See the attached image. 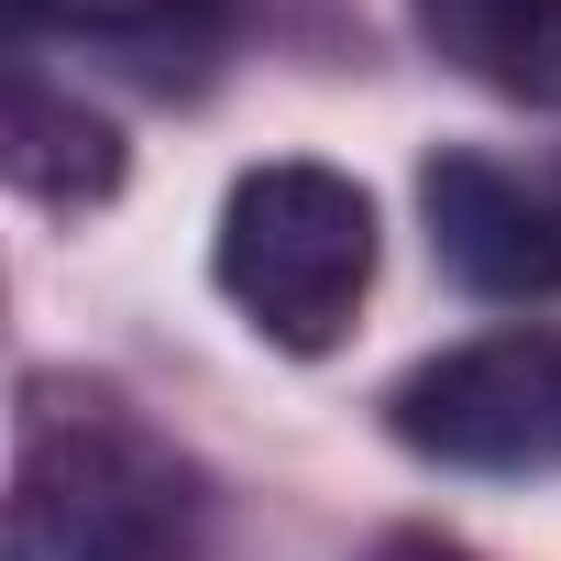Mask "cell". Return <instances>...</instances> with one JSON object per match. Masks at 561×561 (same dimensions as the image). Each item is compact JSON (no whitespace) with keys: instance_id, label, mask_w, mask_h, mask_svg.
Listing matches in <instances>:
<instances>
[{"instance_id":"6da1fadb","label":"cell","mask_w":561,"mask_h":561,"mask_svg":"<svg viewBox=\"0 0 561 561\" xmlns=\"http://www.w3.org/2000/svg\"><path fill=\"white\" fill-rule=\"evenodd\" d=\"M12 561H209V484L100 386H23Z\"/></svg>"},{"instance_id":"7a4b0ae2","label":"cell","mask_w":561,"mask_h":561,"mask_svg":"<svg viewBox=\"0 0 561 561\" xmlns=\"http://www.w3.org/2000/svg\"><path fill=\"white\" fill-rule=\"evenodd\" d=\"M220 298L287 353H331L375 287V198L342 165H253L209 242Z\"/></svg>"},{"instance_id":"3957f363","label":"cell","mask_w":561,"mask_h":561,"mask_svg":"<svg viewBox=\"0 0 561 561\" xmlns=\"http://www.w3.org/2000/svg\"><path fill=\"white\" fill-rule=\"evenodd\" d=\"M386 430L451 473H550L561 462V331H484L386 386Z\"/></svg>"},{"instance_id":"277c9868","label":"cell","mask_w":561,"mask_h":561,"mask_svg":"<svg viewBox=\"0 0 561 561\" xmlns=\"http://www.w3.org/2000/svg\"><path fill=\"white\" fill-rule=\"evenodd\" d=\"M419 209H430V253L473 298H495V309L561 298V198L550 187H528L484 154H430Z\"/></svg>"},{"instance_id":"5b68a950","label":"cell","mask_w":561,"mask_h":561,"mask_svg":"<svg viewBox=\"0 0 561 561\" xmlns=\"http://www.w3.org/2000/svg\"><path fill=\"white\" fill-rule=\"evenodd\" d=\"M408 23L451 78L517 111H561V0H408Z\"/></svg>"},{"instance_id":"8992f818","label":"cell","mask_w":561,"mask_h":561,"mask_svg":"<svg viewBox=\"0 0 561 561\" xmlns=\"http://www.w3.org/2000/svg\"><path fill=\"white\" fill-rule=\"evenodd\" d=\"M23 34H56V45H89L133 78H198L231 34V0H12Z\"/></svg>"},{"instance_id":"52a82bcc","label":"cell","mask_w":561,"mask_h":561,"mask_svg":"<svg viewBox=\"0 0 561 561\" xmlns=\"http://www.w3.org/2000/svg\"><path fill=\"white\" fill-rule=\"evenodd\" d=\"M12 187H34V198H56V209H89V198L122 187V133H111L100 111L56 100L45 78H23V89H12Z\"/></svg>"},{"instance_id":"ba28073f","label":"cell","mask_w":561,"mask_h":561,"mask_svg":"<svg viewBox=\"0 0 561 561\" xmlns=\"http://www.w3.org/2000/svg\"><path fill=\"white\" fill-rule=\"evenodd\" d=\"M364 561H473V550H462V539H440V528H386Z\"/></svg>"}]
</instances>
